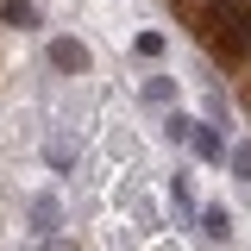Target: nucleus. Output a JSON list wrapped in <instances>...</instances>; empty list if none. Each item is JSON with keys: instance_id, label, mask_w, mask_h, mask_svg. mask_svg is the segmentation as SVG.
I'll return each instance as SVG.
<instances>
[{"instance_id": "obj_1", "label": "nucleus", "mask_w": 251, "mask_h": 251, "mask_svg": "<svg viewBox=\"0 0 251 251\" xmlns=\"http://www.w3.org/2000/svg\"><path fill=\"white\" fill-rule=\"evenodd\" d=\"M25 226H31V239H57V232H63V201L50 195V188L25 201Z\"/></svg>"}, {"instance_id": "obj_2", "label": "nucleus", "mask_w": 251, "mask_h": 251, "mask_svg": "<svg viewBox=\"0 0 251 251\" xmlns=\"http://www.w3.org/2000/svg\"><path fill=\"white\" fill-rule=\"evenodd\" d=\"M50 69L57 75H88V44L82 38H50Z\"/></svg>"}, {"instance_id": "obj_3", "label": "nucleus", "mask_w": 251, "mask_h": 251, "mask_svg": "<svg viewBox=\"0 0 251 251\" xmlns=\"http://www.w3.org/2000/svg\"><path fill=\"white\" fill-rule=\"evenodd\" d=\"M188 151L201 157V163H226V132L207 120H195V132H188Z\"/></svg>"}, {"instance_id": "obj_4", "label": "nucleus", "mask_w": 251, "mask_h": 251, "mask_svg": "<svg viewBox=\"0 0 251 251\" xmlns=\"http://www.w3.org/2000/svg\"><path fill=\"white\" fill-rule=\"evenodd\" d=\"M214 44L226 50V57H251V6L232 19V25H220V31H214Z\"/></svg>"}, {"instance_id": "obj_5", "label": "nucleus", "mask_w": 251, "mask_h": 251, "mask_svg": "<svg viewBox=\"0 0 251 251\" xmlns=\"http://www.w3.org/2000/svg\"><path fill=\"white\" fill-rule=\"evenodd\" d=\"M195 226H201V239H207V245H226L239 220H232V207H201V214H195Z\"/></svg>"}, {"instance_id": "obj_6", "label": "nucleus", "mask_w": 251, "mask_h": 251, "mask_svg": "<svg viewBox=\"0 0 251 251\" xmlns=\"http://www.w3.org/2000/svg\"><path fill=\"white\" fill-rule=\"evenodd\" d=\"M170 207H176V226H195V214H201V201H195V182H188L182 170L170 176Z\"/></svg>"}, {"instance_id": "obj_7", "label": "nucleus", "mask_w": 251, "mask_h": 251, "mask_svg": "<svg viewBox=\"0 0 251 251\" xmlns=\"http://www.w3.org/2000/svg\"><path fill=\"white\" fill-rule=\"evenodd\" d=\"M0 19L13 31H38L44 25V13H38V0H0Z\"/></svg>"}, {"instance_id": "obj_8", "label": "nucleus", "mask_w": 251, "mask_h": 251, "mask_svg": "<svg viewBox=\"0 0 251 251\" xmlns=\"http://www.w3.org/2000/svg\"><path fill=\"white\" fill-rule=\"evenodd\" d=\"M245 6H251V0H207V38H214L220 25H232V19H239Z\"/></svg>"}, {"instance_id": "obj_9", "label": "nucleus", "mask_w": 251, "mask_h": 251, "mask_svg": "<svg viewBox=\"0 0 251 251\" xmlns=\"http://www.w3.org/2000/svg\"><path fill=\"white\" fill-rule=\"evenodd\" d=\"M145 100L170 113V107H176V75H145Z\"/></svg>"}, {"instance_id": "obj_10", "label": "nucleus", "mask_w": 251, "mask_h": 251, "mask_svg": "<svg viewBox=\"0 0 251 251\" xmlns=\"http://www.w3.org/2000/svg\"><path fill=\"white\" fill-rule=\"evenodd\" d=\"M226 170H232V182H245V188H251V138L226 145Z\"/></svg>"}, {"instance_id": "obj_11", "label": "nucleus", "mask_w": 251, "mask_h": 251, "mask_svg": "<svg viewBox=\"0 0 251 251\" xmlns=\"http://www.w3.org/2000/svg\"><path fill=\"white\" fill-rule=\"evenodd\" d=\"M188 132H195V113L170 107V113H163V138H170V145H188Z\"/></svg>"}, {"instance_id": "obj_12", "label": "nucleus", "mask_w": 251, "mask_h": 251, "mask_svg": "<svg viewBox=\"0 0 251 251\" xmlns=\"http://www.w3.org/2000/svg\"><path fill=\"white\" fill-rule=\"evenodd\" d=\"M44 157H50V170H69V163H75V145H69V138H50Z\"/></svg>"}, {"instance_id": "obj_13", "label": "nucleus", "mask_w": 251, "mask_h": 251, "mask_svg": "<svg viewBox=\"0 0 251 251\" xmlns=\"http://www.w3.org/2000/svg\"><path fill=\"white\" fill-rule=\"evenodd\" d=\"M132 50H138V57H163V31H138Z\"/></svg>"}, {"instance_id": "obj_14", "label": "nucleus", "mask_w": 251, "mask_h": 251, "mask_svg": "<svg viewBox=\"0 0 251 251\" xmlns=\"http://www.w3.org/2000/svg\"><path fill=\"white\" fill-rule=\"evenodd\" d=\"M44 251H63V245H57V239H44Z\"/></svg>"}]
</instances>
